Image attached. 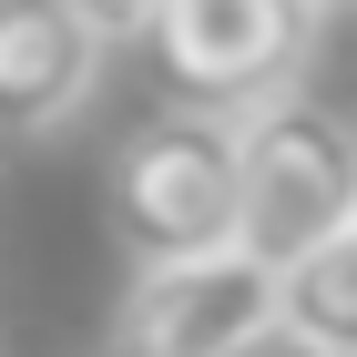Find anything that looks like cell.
<instances>
[{
	"mask_svg": "<svg viewBox=\"0 0 357 357\" xmlns=\"http://www.w3.org/2000/svg\"><path fill=\"white\" fill-rule=\"evenodd\" d=\"M225 357H337V347H317V337H296V327H275V317H266V327H255V337H235Z\"/></svg>",
	"mask_w": 357,
	"mask_h": 357,
	"instance_id": "7",
	"label": "cell"
},
{
	"mask_svg": "<svg viewBox=\"0 0 357 357\" xmlns=\"http://www.w3.org/2000/svg\"><path fill=\"white\" fill-rule=\"evenodd\" d=\"M112 41L72 0H0V143H52L72 133L102 92Z\"/></svg>",
	"mask_w": 357,
	"mask_h": 357,
	"instance_id": "5",
	"label": "cell"
},
{
	"mask_svg": "<svg viewBox=\"0 0 357 357\" xmlns=\"http://www.w3.org/2000/svg\"><path fill=\"white\" fill-rule=\"evenodd\" d=\"M357 225V143L306 82L235 112V245L255 266L327 245Z\"/></svg>",
	"mask_w": 357,
	"mask_h": 357,
	"instance_id": "1",
	"label": "cell"
},
{
	"mask_svg": "<svg viewBox=\"0 0 357 357\" xmlns=\"http://www.w3.org/2000/svg\"><path fill=\"white\" fill-rule=\"evenodd\" d=\"M72 10H82V21L102 31V41H133V31H143V10H153V0H72Z\"/></svg>",
	"mask_w": 357,
	"mask_h": 357,
	"instance_id": "8",
	"label": "cell"
},
{
	"mask_svg": "<svg viewBox=\"0 0 357 357\" xmlns=\"http://www.w3.org/2000/svg\"><path fill=\"white\" fill-rule=\"evenodd\" d=\"M102 215H112L123 266L235 245V112H194V102L143 112L102 174Z\"/></svg>",
	"mask_w": 357,
	"mask_h": 357,
	"instance_id": "2",
	"label": "cell"
},
{
	"mask_svg": "<svg viewBox=\"0 0 357 357\" xmlns=\"http://www.w3.org/2000/svg\"><path fill=\"white\" fill-rule=\"evenodd\" d=\"M275 327H296V337H317V347L357 357V225L275 266Z\"/></svg>",
	"mask_w": 357,
	"mask_h": 357,
	"instance_id": "6",
	"label": "cell"
},
{
	"mask_svg": "<svg viewBox=\"0 0 357 357\" xmlns=\"http://www.w3.org/2000/svg\"><path fill=\"white\" fill-rule=\"evenodd\" d=\"M306 10H317V31H337V21L357 10V0H306Z\"/></svg>",
	"mask_w": 357,
	"mask_h": 357,
	"instance_id": "9",
	"label": "cell"
},
{
	"mask_svg": "<svg viewBox=\"0 0 357 357\" xmlns=\"http://www.w3.org/2000/svg\"><path fill=\"white\" fill-rule=\"evenodd\" d=\"M275 317V266L245 245H204L174 266H133V296L112 317V357H225Z\"/></svg>",
	"mask_w": 357,
	"mask_h": 357,
	"instance_id": "4",
	"label": "cell"
},
{
	"mask_svg": "<svg viewBox=\"0 0 357 357\" xmlns=\"http://www.w3.org/2000/svg\"><path fill=\"white\" fill-rule=\"evenodd\" d=\"M153 52L164 102L194 112H245L266 92H286L317 52V10L306 0H153L133 31Z\"/></svg>",
	"mask_w": 357,
	"mask_h": 357,
	"instance_id": "3",
	"label": "cell"
}]
</instances>
